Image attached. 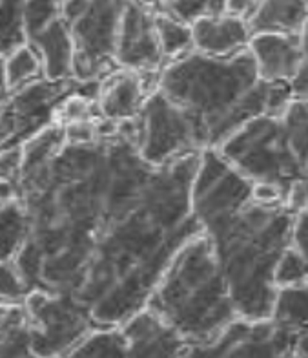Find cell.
Wrapping results in <instances>:
<instances>
[{"instance_id":"9a60e30c","label":"cell","mask_w":308,"mask_h":358,"mask_svg":"<svg viewBox=\"0 0 308 358\" xmlns=\"http://www.w3.org/2000/svg\"><path fill=\"white\" fill-rule=\"evenodd\" d=\"M193 50L208 57H232L248 50L252 31L244 19L223 13L191 24Z\"/></svg>"},{"instance_id":"ffe728a7","label":"cell","mask_w":308,"mask_h":358,"mask_svg":"<svg viewBox=\"0 0 308 358\" xmlns=\"http://www.w3.org/2000/svg\"><path fill=\"white\" fill-rule=\"evenodd\" d=\"M28 236V220L20 199L0 201V262L15 259Z\"/></svg>"},{"instance_id":"603a6c76","label":"cell","mask_w":308,"mask_h":358,"mask_svg":"<svg viewBox=\"0 0 308 358\" xmlns=\"http://www.w3.org/2000/svg\"><path fill=\"white\" fill-rule=\"evenodd\" d=\"M4 77L10 92L22 88V86L29 85L33 80L43 79V62H41L38 53L35 52V48L26 43L17 48V50H13L10 55H6Z\"/></svg>"},{"instance_id":"5bb4252c","label":"cell","mask_w":308,"mask_h":358,"mask_svg":"<svg viewBox=\"0 0 308 358\" xmlns=\"http://www.w3.org/2000/svg\"><path fill=\"white\" fill-rule=\"evenodd\" d=\"M146 97L148 90L140 73L119 68L101 80L95 104L101 119L119 124L135 121Z\"/></svg>"},{"instance_id":"4fadbf2b","label":"cell","mask_w":308,"mask_h":358,"mask_svg":"<svg viewBox=\"0 0 308 358\" xmlns=\"http://www.w3.org/2000/svg\"><path fill=\"white\" fill-rule=\"evenodd\" d=\"M248 52L254 57L257 76L272 85H290L305 61L299 35L256 34Z\"/></svg>"},{"instance_id":"d4e9b609","label":"cell","mask_w":308,"mask_h":358,"mask_svg":"<svg viewBox=\"0 0 308 358\" xmlns=\"http://www.w3.org/2000/svg\"><path fill=\"white\" fill-rule=\"evenodd\" d=\"M159 11L191 26L206 17L226 13V0H163Z\"/></svg>"},{"instance_id":"52a82bcc","label":"cell","mask_w":308,"mask_h":358,"mask_svg":"<svg viewBox=\"0 0 308 358\" xmlns=\"http://www.w3.org/2000/svg\"><path fill=\"white\" fill-rule=\"evenodd\" d=\"M101 80L37 79L13 90L0 106V152L19 148L44 128L57 123L62 104L73 95L97 101Z\"/></svg>"},{"instance_id":"3957f363","label":"cell","mask_w":308,"mask_h":358,"mask_svg":"<svg viewBox=\"0 0 308 358\" xmlns=\"http://www.w3.org/2000/svg\"><path fill=\"white\" fill-rule=\"evenodd\" d=\"M157 90L181 110L199 154L219 150L250 119L281 113L292 101L288 85H272L257 76L248 50L232 57L191 50L161 68Z\"/></svg>"},{"instance_id":"8fae6325","label":"cell","mask_w":308,"mask_h":358,"mask_svg":"<svg viewBox=\"0 0 308 358\" xmlns=\"http://www.w3.org/2000/svg\"><path fill=\"white\" fill-rule=\"evenodd\" d=\"M115 62L137 73L161 71L166 64L155 31V13L128 0L119 26Z\"/></svg>"},{"instance_id":"9c48e42d","label":"cell","mask_w":308,"mask_h":358,"mask_svg":"<svg viewBox=\"0 0 308 358\" xmlns=\"http://www.w3.org/2000/svg\"><path fill=\"white\" fill-rule=\"evenodd\" d=\"M139 154L152 165H168L179 157L199 154L181 110L155 88L135 119Z\"/></svg>"},{"instance_id":"5b68a950","label":"cell","mask_w":308,"mask_h":358,"mask_svg":"<svg viewBox=\"0 0 308 358\" xmlns=\"http://www.w3.org/2000/svg\"><path fill=\"white\" fill-rule=\"evenodd\" d=\"M256 187L288 203L308 181V103L292 99L281 113H261L217 150Z\"/></svg>"},{"instance_id":"d590c367","label":"cell","mask_w":308,"mask_h":358,"mask_svg":"<svg viewBox=\"0 0 308 358\" xmlns=\"http://www.w3.org/2000/svg\"><path fill=\"white\" fill-rule=\"evenodd\" d=\"M0 303H2V302H0Z\"/></svg>"},{"instance_id":"2e32d148","label":"cell","mask_w":308,"mask_h":358,"mask_svg":"<svg viewBox=\"0 0 308 358\" xmlns=\"http://www.w3.org/2000/svg\"><path fill=\"white\" fill-rule=\"evenodd\" d=\"M26 43L35 48L41 57L46 79L62 80L73 77V41L62 15L46 28L29 35Z\"/></svg>"},{"instance_id":"277c9868","label":"cell","mask_w":308,"mask_h":358,"mask_svg":"<svg viewBox=\"0 0 308 358\" xmlns=\"http://www.w3.org/2000/svg\"><path fill=\"white\" fill-rule=\"evenodd\" d=\"M146 307L188 344L214 338L239 320L228 283L203 234L188 240L173 255Z\"/></svg>"},{"instance_id":"6da1fadb","label":"cell","mask_w":308,"mask_h":358,"mask_svg":"<svg viewBox=\"0 0 308 358\" xmlns=\"http://www.w3.org/2000/svg\"><path fill=\"white\" fill-rule=\"evenodd\" d=\"M199 159L148 163L135 121L98 119L89 137L53 123L24 143L28 236L13 262L29 291L73 298L97 327H121L145 309L173 255L201 234L191 210Z\"/></svg>"},{"instance_id":"f1b7e54d","label":"cell","mask_w":308,"mask_h":358,"mask_svg":"<svg viewBox=\"0 0 308 358\" xmlns=\"http://www.w3.org/2000/svg\"><path fill=\"white\" fill-rule=\"evenodd\" d=\"M290 94L292 99L307 101L308 103V61H303V64L299 66L298 73L294 79L290 80Z\"/></svg>"},{"instance_id":"7402d4cb","label":"cell","mask_w":308,"mask_h":358,"mask_svg":"<svg viewBox=\"0 0 308 358\" xmlns=\"http://www.w3.org/2000/svg\"><path fill=\"white\" fill-rule=\"evenodd\" d=\"M155 31L166 62L193 50L191 26L164 11H155Z\"/></svg>"},{"instance_id":"1f68e13d","label":"cell","mask_w":308,"mask_h":358,"mask_svg":"<svg viewBox=\"0 0 308 358\" xmlns=\"http://www.w3.org/2000/svg\"><path fill=\"white\" fill-rule=\"evenodd\" d=\"M10 95V88L6 85V77H4V57L0 55V106L4 104V101L8 99Z\"/></svg>"},{"instance_id":"f546056e","label":"cell","mask_w":308,"mask_h":358,"mask_svg":"<svg viewBox=\"0 0 308 358\" xmlns=\"http://www.w3.org/2000/svg\"><path fill=\"white\" fill-rule=\"evenodd\" d=\"M257 6V0H226V13L248 20Z\"/></svg>"},{"instance_id":"cb8c5ba5","label":"cell","mask_w":308,"mask_h":358,"mask_svg":"<svg viewBox=\"0 0 308 358\" xmlns=\"http://www.w3.org/2000/svg\"><path fill=\"white\" fill-rule=\"evenodd\" d=\"M24 0H0V55H10L26 44L24 34Z\"/></svg>"},{"instance_id":"d6986e66","label":"cell","mask_w":308,"mask_h":358,"mask_svg":"<svg viewBox=\"0 0 308 358\" xmlns=\"http://www.w3.org/2000/svg\"><path fill=\"white\" fill-rule=\"evenodd\" d=\"M0 358H41L31 348L22 303H0Z\"/></svg>"},{"instance_id":"e0dca14e","label":"cell","mask_w":308,"mask_h":358,"mask_svg":"<svg viewBox=\"0 0 308 358\" xmlns=\"http://www.w3.org/2000/svg\"><path fill=\"white\" fill-rule=\"evenodd\" d=\"M270 320L292 340V353L308 358V280L279 287Z\"/></svg>"},{"instance_id":"ac0fdd59","label":"cell","mask_w":308,"mask_h":358,"mask_svg":"<svg viewBox=\"0 0 308 358\" xmlns=\"http://www.w3.org/2000/svg\"><path fill=\"white\" fill-rule=\"evenodd\" d=\"M247 22L252 35H299L308 22V0H257Z\"/></svg>"},{"instance_id":"7a4b0ae2","label":"cell","mask_w":308,"mask_h":358,"mask_svg":"<svg viewBox=\"0 0 308 358\" xmlns=\"http://www.w3.org/2000/svg\"><path fill=\"white\" fill-rule=\"evenodd\" d=\"M191 210L208 238L241 320H270L276 268L290 245L295 213L266 196L217 150L201 154L191 183Z\"/></svg>"},{"instance_id":"836d02e7","label":"cell","mask_w":308,"mask_h":358,"mask_svg":"<svg viewBox=\"0 0 308 358\" xmlns=\"http://www.w3.org/2000/svg\"><path fill=\"white\" fill-rule=\"evenodd\" d=\"M299 41H301V50H303L305 61H308V22L305 24V28L299 34Z\"/></svg>"},{"instance_id":"e575fe53","label":"cell","mask_w":308,"mask_h":358,"mask_svg":"<svg viewBox=\"0 0 308 358\" xmlns=\"http://www.w3.org/2000/svg\"><path fill=\"white\" fill-rule=\"evenodd\" d=\"M286 358H299V357H295V355L292 353V355H288V357H286Z\"/></svg>"},{"instance_id":"4316f807","label":"cell","mask_w":308,"mask_h":358,"mask_svg":"<svg viewBox=\"0 0 308 358\" xmlns=\"http://www.w3.org/2000/svg\"><path fill=\"white\" fill-rule=\"evenodd\" d=\"M28 292V285L13 259L0 262V302L22 303Z\"/></svg>"},{"instance_id":"30bf717a","label":"cell","mask_w":308,"mask_h":358,"mask_svg":"<svg viewBox=\"0 0 308 358\" xmlns=\"http://www.w3.org/2000/svg\"><path fill=\"white\" fill-rule=\"evenodd\" d=\"M292 340L272 320H235L205 342L186 344L179 358H286Z\"/></svg>"},{"instance_id":"d6a6232c","label":"cell","mask_w":308,"mask_h":358,"mask_svg":"<svg viewBox=\"0 0 308 358\" xmlns=\"http://www.w3.org/2000/svg\"><path fill=\"white\" fill-rule=\"evenodd\" d=\"M131 2H135L137 6L140 8H146L149 11H159L161 10V4H163V0H131Z\"/></svg>"},{"instance_id":"484cf974","label":"cell","mask_w":308,"mask_h":358,"mask_svg":"<svg viewBox=\"0 0 308 358\" xmlns=\"http://www.w3.org/2000/svg\"><path fill=\"white\" fill-rule=\"evenodd\" d=\"M61 17V0H24V34L26 38L46 28L47 24Z\"/></svg>"},{"instance_id":"44dd1931","label":"cell","mask_w":308,"mask_h":358,"mask_svg":"<svg viewBox=\"0 0 308 358\" xmlns=\"http://www.w3.org/2000/svg\"><path fill=\"white\" fill-rule=\"evenodd\" d=\"M59 358H124V336L119 327H97Z\"/></svg>"},{"instance_id":"8992f818","label":"cell","mask_w":308,"mask_h":358,"mask_svg":"<svg viewBox=\"0 0 308 358\" xmlns=\"http://www.w3.org/2000/svg\"><path fill=\"white\" fill-rule=\"evenodd\" d=\"M128 0H62L61 15L73 41V79L103 80L119 70V26Z\"/></svg>"},{"instance_id":"83f0119b","label":"cell","mask_w":308,"mask_h":358,"mask_svg":"<svg viewBox=\"0 0 308 358\" xmlns=\"http://www.w3.org/2000/svg\"><path fill=\"white\" fill-rule=\"evenodd\" d=\"M286 252L303 267L308 276V207L295 210L292 234H290V245Z\"/></svg>"},{"instance_id":"ba28073f","label":"cell","mask_w":308,"mask_h":358,"mask_svg":"<svg viewBox=\"0 0 308 358\" xmlns=\"http://www.w3.org/2000/svg\"><path fill=\"white\" fill-rule=\"evenodd\" d=\"M28 315L33 351L41 358H59L97 329L85 307L73 298L31 289L22 300Z\"/></svg>"},{"instance_id":"4dcf8cb0","label":"cell","mask_w":308,"mask_h":358,"mask_svg":"<svg viewBox=\"0 0 308 358\" xmlns=\"http://www.w3.org/2000/svg\"><path fill=\"white\" fill-rule=\"evenodd\" d=\"M288 205H290V208L294 210V213L295 210H299V208L308 207V181L303 185H299L298 189L290 194Z\"/></svg>"},{"instance_id":"7c38bea8","label":"cell","mask_w":308,"mask_h":358,"mask_svg":"<svg viewBox=\"0 0 308 358\" xmlns=\"http://www.w3.org/2000/svg\"><path fill=\"white\" fill-rule=\"evenodd\" d=\"M124 336V358H179L186 340L148 307L119 327Z\"/></svg>"}]
</instances>
